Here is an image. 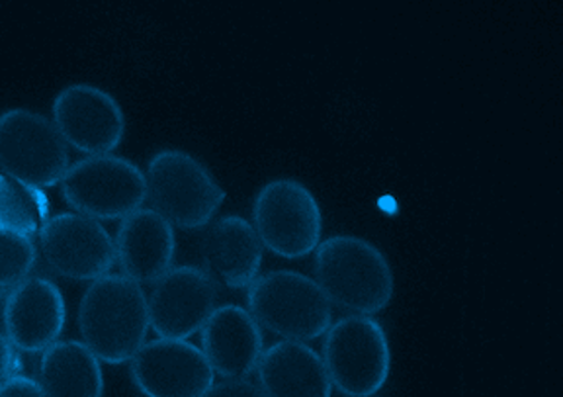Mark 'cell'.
I'll use <instances>...</instances> for the list:
<instances>
[{
	"label": "cell",
	"instance_id": "cell-1",
	"mask_svg": "<svg viewBox=\"0 0 563 397\" xmlns=\"http://www.w3.org/2000/svg\"><path fill=\"white\" fill-rule=\"evenodd\" d=\"M80 337L90 353L106 364L132 361L147 343L150 308L140 284L123 274L92 280L79 306Z\"/></svg>",
	"mask_w": 563,
	"mask_h": 397
},
{
	"label": "cell",
	"instance_id": "cell-2",
	"mask_svg": "<svg viewBox=\"0 0 563 397\" xmlns=\"http://www.w3.org/2000/svg\"><path fill=\"white\" fill-rule=\"evenodd\" d=\"M313 268L327 300L354 316H376L394 300V271L386 255L366 239L333 235L321 241Z\"/></svg>",
	"mask_w": 563,
	"mask_h": 397
},
{
	"label": "cell",
	"instance_id": "cell-3",
	"mask_svg": "<svg viewBox=\"0 0 563 397\" xmlns=\"http://www.w3.org/2000/svg\"><path fill=\"white\" fill-rule=\"evenodd\" d=\"M249 313L286 341H313L333 326V308L316 278L296 271L258 274L246 288Z\"/></svg>",
	"mask_w": 563,
	"mask_h": 397
},
{
	"label": "cell",
	"instance_id": "cell-4",
	"mask_svg": "<svg viewBox=\"0 0 563 397\" xmlns=\"http://www.w3.org/2000/svg\"><path fill=\"white\" fill-rule=\"evenodd\" d=\"M147 200L173 228L200 230L225 202V190L210 168L183 150H163L151 157L145 173Z\"/></svg>",
	"mask_w": 563,
	"mask_h": 397
},
{
	"label": "cell",
	"instance_id": "cell-5",
	"mask_svg": "<svg viewBox=\"0 0 563 397\" xmlns=\"http://www.w3.org/2000/svg\"><path fill=\"white\" fill-rule=\"evenodd\" d=\"M323 364L334 388L344 397H374L391 372L386 329L372 316H346L329 327Z\"/></svg>",
	"mask_w": 563,
	"mask_h": 397
},
{
	"label": "cell",
	"instance_id": "cell-6",
	"mask_svg": "<svg viewBox=\"0 0 563 397\" xmlns=\"http://www.w3.org/2000/svg\"><path fill=\"white\" fill-rule=\"evenodd\" d=\"M253 228L263 247L294 261L319 247L323 213L308 186L296 178H274L256 192Z\"/></svg>",
	"mask_w": 563,
	"mask_h": 397
},
{
	"label": "cell",
	"instance_id": "cell-7",
	"mask_svg": "<svg viewBox=\"0 0 563 397\" xmlns=\"http://www.w3.org/2000/svg\"><path fill=\"white\" fill-rule=\"evenodd\" d=\"M62 196L77 213L92 220H123L147 200L145 173L118 155H92L70 165Z\"/></svg>",
	"mask_w": 563,
	"mask_h": 397
},
{
	"label": "cell",
	"instance_id": "cell-8",
	"mask_svg": "<svg viewBox=\"0 0 563 397\" xmlns=\"http://www.w3.org/2000/svg\"><path fill=\"white\" fill-rule=\"evenodd\" d=\"M69 167L67 143L52 120L26 108L0 115V173L44 190L59 185Z\"/></svg>",
	"mask_w": 563,
	"mask_h": 397
},
{
	"label": "cell",
	"instance_id": "cell-9",
	"mask_svg": "<svg viewBox=\"0 0 563 397\" xmlns=\"http://www.w3.org/2000/svg\"><path fill=\"white\" fill-rule=\"evenodd\" d=\"M53 125L73 150L92 155H112L125 133V115L110 92L95 85H69L55 97Z\"/></svg>",
	"mask_w": 563,
	"mask_h": 397
},
{
	"label": "cell",
	"instance_id": "cell-10",
	"mask_svg": "<svg viewBox=\"0 0 563 397\" xmlns=\"http://www.w3.org/2000/svg\"><path fill=\"white\" fill-rule=\"evenodd\" d=\"M37 238L45 263L70 280L92 283L115 266L114 239L100 221L82 213L53 216Z\"/></svg>",
	"mask_w": 563,
	"mask_h": 397
},
{
	"label": "cell",
	"instance_id": "cell-11",
	"mask_svg": "<svg viewBox=\"0 0 563 397\" xmlns=\"http://www.w3.org/2000/svg\"><path fill=\"white\" fill-rule=\"evenodd\" d=\"M130 376L145 397H202L216 378L202 349L163 337L141 346L130 361Z\"/></svg>",
	"mask_w": 563,
	"mask_h": 397
},
{
	"label": "cell",
	"instance_id": "cell-12",
	"mask_svg": "<svg viewBox=\"0 0 563 397\" xmlns=\"http://www.w3.org/2000/svg\"><path fill=\"white\" fill-rule=\"evenodd\" d=\"M218 301V284L198 266H175L158 278L151 296L150 326L163 339H185L202 331Z\"/></svg>",
	"mask_w": 563,
	"mask_h": 397
},
{
	"label": "cell",
	"instance_id": "cell-13",
	"mask_svg": "<svg viewBox=\"0 0 563 397\" xmlns=\"http://www.w3.org/2000/svg\"><path fill=\"white\" fill-rule=\"evenodd\" d=\"M2 321L4 335L16 351L44 353L59 339L67 321L62 290L44 276H27L7 296Z\"/></svg>",
	"mask_w": 563,
	"mask_h": 397
},
{
	"label": "cell",
	"instance_id": "cell-14",
	"mask_svg": "<svg viewBox=\"0 0 563 397\" xmlns=\"http://www.w3.org/2000/svg\"><path fill=\"white\" fill-rule=\"evenodd\" d=\"M200 333L202 353L213 374L241 379L256 372L264 351L263 329L249 309L233 304L216 308Z\"/></svg>",
	"mask_w": 563,
	"mask_h": 397
},
{
	"label": "cell",
	"instance_id": "cell-15",
	"mask_svg": "<svg viewBox=\"0 0 563 397\" xmlns=\"http://www.w3.org/2000/svg\"><path fill=\"white\" fill-rule=\"evenodd\" d=\"M115 263L133 283L155 284L173 268L175 228L153 208L123 218L114 239Z\"/></svg>",
	"mask_w": 563,
	"mask_h": 397
},
{
	"label": "cell",
	"instance_id": "cell-16",
	"mask_svg": "<svg viewBox=\"0 0 563 397\" xmlns=\"http://www.w3.org/2000/svg\"><path fill=\"white\" fill-rule=\"evenodd\" d=\"M263 243L251 221L225 216L213 221L202 238L203 271L225 288H249L263 265Z\"/></svg>",
	"mask_w": 563,
	"mask_h": 397
},
{
	"label": "cell",
	"instance_id": "cell-17",
	"mask_svg": "<svg viewBox=\"0 0 563 397\" xmlns=\"http://www.w3.org/2000/svg\"><path fill=\"white\" fill-rule=\"evenodd\" d=\"M258 388L266 397H331L329 379L321 354L301 341L271 344L256 366Z\"/></svg>",
	"mask_w": 563,
	"mask_h": 397
},
{
	"label": "cell",
	"instance_id": "cell-18",
	"mask_svg": "<svg viewBox=\"0 0 563 397\" xmlns=\"http://www.w3.org/2000/svg\"><path fill=\"white\" fill-rule=\"evenodd\" d=\"M37 384L47 397L104 396L100 361L79 341H55L45 349Z\"/></svg>",
	"mask_w": 563,
	"mask_h": 397
},
{
	"label": "cell",
	"instance_id": "cell-19",
	"mask_svg": "<svg viewBox=\"0 0 563 397\" xmlns=\"http://www.w3.org/2000/svg\"><path fill=\"white\" fill-rule=\"evenodd\" d=\"M47 220L49 198L44 190L0 173V230L34 238L40 235Z\"/></svg>",
	"mask_w": 563,
	"mask_h": 397
},
{
	"label": "cell",
	"instance_id": "cell-20",
	"mask_svg": "<svg viewBox=\"0 0 563 397\" xmlns=\"http://www.w3.org/2000/svg\"><path fill=\"white\" fill-rule=\"evenodd\" d=\"M37 247L32 238L0 230V290L14 288L34 271Z\"/></svg>",
	"mask_w": 563,
	"mask_h": 397
},
{
	"label": "cell",
	"instance_id": "cell-21",
	"mask_svg": "<svg viewBox=\"0 0 563 397\" xmlns=\"http://www.w3.org/2000/svg\"><path fill=\"white\" fill-rule=\"evenodd\" d=\"M202 397H266L258 384L249 378L225 379L213 384Z\"/></svg>",
	"mask_w": 563,
	"mask_h": 397
},
{
	"label": "cell",
	"instance_id": "cell-22",
	"mask_svg": "<svg viewBox=\"0 0 563 397\" xmlns=\"http://www.w3.org/2000/svg\"><path fill=\"white\" fill-rule=\"evenodd\" d=\"M0 397H47L37 379L14 374L0 384Z\"/></svg>",
	"mask_w": 563,
	"mask_h": 397
},
{
	"label": "cell",
	"instance_id": "cell-23",
	"mask_svg": "<svg viewBox=\"0 0 563 397\" xmlns=\"http://www.w3.org/2000/svg\"><path fill=\"white\" fill-rule=\"evenodd\" d=\"M16 364V349L12 346L4 333H0V384L10 376H14Z\"/></svg>",
	"mask_w": 563,
	"mask_h": 397
}]
</instances>
